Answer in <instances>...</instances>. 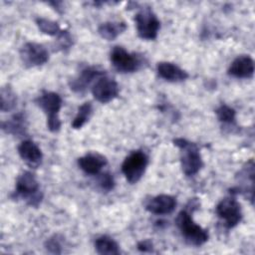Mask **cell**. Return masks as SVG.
Here are the masks:
<instances>
[{"instance_id":"1","label":"cell","mask_w":255,"mask_h":255,"mask_svg":"<svg viewBox=\"0 0 255 255\" xmlns=\"http://www.w3.org/2000/svg\"><path fill=\"white\" fill-rule=\"evenodd\" d=\"M14 194L15 198H20L34 207H37L43 199V193L40 190V185L36 176L28 170H25L18 175Z\"/></svg>"},{"instance_id":"2","label":"cell","mask_w":255,"mask_h":255,"mask_svg":"<svg viewBox=\"0 0 255 255\" xmlns=\"http://www.w3.org/2000/svg\"><path fill=\"white\" fill-rule=\"evenodd\" d=\"M175 223L182 237L188 244L193 246H201L207 242L209 238L207 230L194 222L188 209H182L178 213Z\"/></svg>"},{"instance_id":"3","label":"cell","mask_w":255,"mask_h":255,"mask_svg":"<svg viewBox=\"0 0 255 255\" xmlns=\"http://www.w3.org/2000/svg\"><path fill=\"white\" fill-rule=\"evenodd\" d=\"M173 143L180 149V164L182 172L186 176L195 175L203 166L198 146L194 142L182 137L173 139Z\"/></svg>"},{"instance_id":"4","label":"cell","mask_w":255,"mask_h":255,"mask_svg":"<svg viewBox=\"0 0 255 255\" xmlns=\"http://www.w3.org/2000/svg\"><path fill=\"white\" fill-rule=\"evenodd\" d=\"M35 102L46 115L48 129L52 132L59 131L61 128L59 117V112L62 108L61 96L55 92L43 91Z\"/></svg>"},{"instance_id":"5","label":"cell","mask_w":255,"mask_h":255,"mask_svg":"<svg viewBox=\"0 0 255 255\" xmlns=\"http://www.w3.org/2000/svg\"><path fill=\"white\" fill-rule=\"evenodd\" d=\"M148 164V157L142 150L131 151L122 163V172L126 179L130 183L140 180Z\"/></svg>"},{"instance_id":"6","label":"cell","mask_w":255,"mask_h":255,"mask_svg":"<svg viewBox=\"0 0 255 255\" xmlns=\"http://www.w3.org/2000/svg\"><path fill=\"white\" fill-rule=\"evenodd\" d=\"M113 67L120 73H133L142 66V58L134 53L128 52L124 47L115 46L110 54Z\"/></svg>"},{"instance_id":"7","label":"cell","mask_w":255,"mask_h":255,"mask_svg":"<svg viewBox=\"0 0 255 255\" xmlns=\"http://www.w3.org/2000/svg\"><path fill=\"white\" fill-rule=\"evenodd\" d=\"M137 35L143 40H154L160 28V22L150 8L140 9L134 16Z\"/></svg>"},{"instance_id":"8","label":"cell","mask_w":255,"mask_h":255,"mask_svg":"<svg viewBox=\"0 0 255 255\" xmlns=\"http://www.w3.org/2000/svg\"><path fill=\"white\" fill-rule=\"evenodd\" d=\"M215 211L227 228L235 227L242 219L241 205L233 194L221 199L216 205Z\"/></svg>"},{"instance_id":"9","label":"cell","mask_w":255,"mask_h":255,"mask_svg":"<svg viewBox=\"0 0 255 255\" xmlns=\"http://www.w3.org/2000/svg\"><path fill=\"white\" fill-rule=\"evenodd\" d=\"M20 58L24 66L33 68L47 63L49 60V53L42 44L27 42L20 49Z\"/></svg>"},{"instance_id":"10","label":"cell","mask_w":255,"mask_h":255,"mask_svg":"<svg viewBox=\"0 0 255 255\" xmlns=\"http://www.w3.org/2000/svg\"><path fill=\"white\" fill-rule=\"evenodd\" d=\"M119 92L118 83L107 75L100 77L92 88L94 98L102 104H107L116 99L119 96Z\"/></svg>"},{"instance_id":"11","label":"cell","mask_w":255,"mask_h":255,"mask_svg":"<svg viewBox=\"0 0 255 255\" xmlns=\"http://www.w3.org/2000/svg\"><path fill=\"white\" fill-rule=\"evenodd\" d=\"M104 75H106L105 71L101 70L99 67H86L80 72L78 77L70 82V88L76 93H84L94 80L99 79Z\"/></svg>"},{"instance_id":"12","label":"cell","mask_w":255,"mask_h":255,"mask_svg":"<svg viewBox=\"0 0 255 255\" xmlns=\"http://www.w3.org/2000/svg\"><path fill=\"white\" fill-rule=\"evenodd\" d=\"M18 153L25 163L32 168H36L42 163V150L31 139H25L18 145Z\"/></svg>"},{"instance_id":"13","label":"cell","mask_w":255,"mask_h":255,"mask_svg":"<svg viewBox=\"0 0 255 255\" xmlns=\"http://www.w3.org/2000/svg\"><path fill=\"white\" fill-rule=\"evenodd\" d=\"M176 206V199L172 195L159 194L150 198L146 204L145 209L156 215H165L171 213Z\"/></svg>"},{"instance_id":"14","label":"cell","mask_w":255,"mask_h":255,"mask_svg":"<svg viewBox=\"0 0 255 255\" xmlns=\"http://www.w3.org/2000/svg\"><path fill=\"white\" fill-rule=\"evenodd\" d=\"M228 75L237 79H249L254 74V61L248 55L235 58L228 68Z\"/></svg>"},{"instance_id":"15","label":"cell","mask_w":255,"mask_h":255,"mask_svg":"<svg viewBox=\"0 0 255 255\" xmlns=\"http://www.w3.org/2000/svg\"><path fill=\"white\" fill-rule=\"evenodd\" d=\"M108 160L106 156L99 152H90L78 158L79 167L87 174L97 175L106 166Z\"/></svg>"},{"instance_id":"16","label":"cell","mask_w":255,"mask_h":255,"mask_svg":"<svg viewBox=\"0 0 255 255\" xmlns=\"http://www.w3.org/2000/svg\"><path fill=\"white\" fill-rule=\"evenodd\" d=\"M156 71L158 76L167 82L177 83L188 78L187 72L170 62H159L156 65Z\"/></svg>"},{"instance_id":"17","label":"cell","mask_w":255,"mask_h":255,"mask_svg":"<svg viewBox=\"0 0 255 255\" xmlns=\"http://www.w3.org/2000/svg\"><path fill=\"white\" fill-rule=\"evenodd\" d=\"M2 129L5 132L13 135L21 136L25 134L27 129V119L25 114H15L8 121L2 122Z\"/></svg>"},{"instance_id":"18","label":"cell","mask_w":255,"mask_h":255,"mask_svg":"<svg viewBox=\"0 0 255 255\" xmlns=\"http://www.w3.org/2000/svg\"><path fill=\"white\" fill-rule=\"evenodd\" d=\"M127 30V24L123 21H108L102 23L98 28L100 36L108 41H113Z\"/></svg>"},{"instance_id":"19","label":"cell","mask_w":255,"mask_h":255,"mask_svg":"<svg viewBox=\"0 0 255 255\" xmlns=\"http://www.w3.org/2000/svg\"><path fill=\"white\" fill-rule=\"evenodd\" d=\"M95 249L101 255H118L121 253L119 244L107 235H102L96 239Z\"/></svg>"},{"instance_id":"20","label":"cell","mask_w":255,"mask_h":255,"mask_svg":"<svg viewBox=\"0 0 255 255\" xmlns=\"http://www.w3.org/2000/svg\"><path fill=\"white\" fill-rule=\"evenodd\" d=\"M93 114V106L90 102H86L78 109V113L72 122V128L75 129L81 128L91 118Z\"/></svg>"},{"instance_id":"21","label":"cell","mask_w":255,"mask_h":255,"mask_svg":"<svg viewBox=\"0 0 255 255\" xmlns=\"http://www.w3.org/2000/svg\"><path fill=\"white\" fill-rule=\"evenodd\" d=\"M0 98H1V111L2 112H10L12 111L17 103V97L16 94L14 93V91L9 87H2L1 89V94H0Z\"/></svg>"},{"instance_id":"22","label":"cell","mask_w":255,"mask_h":255,"mask_svg":"<svg viewBox=\"0 0 255 255\" xmlns=\"http://www.w3.org/2000/svg\"><path fill=\"white\" fill-rule=\"evenodd\" d=\"M36 24L42 33L49 36H59L62 32L60 25L51 19L40 17L36 19Z\"/></svg>"},{"instance_id":"23","label":"cell","mask_w":255,"mask_h":255,"mask_svg":"<svg viewBox=\"0 0 255 255\" xmlns=\"http://www.w3.org/2000/svg\"><path fill=\"white\" fill-rule=\"evenodd\" d=\"M215 113H216L218 121L220 123H222L223 125H233V124H235L236 112L233 108L223 104V105L219 106L216 109Z\"/></svg>"},{"instance_id":"24","label":"cell","mask_w":255,"mask_h":255,"mask_svg":"<svg viewBox=\"0 0 255 255\" xmlns=\"http://www.w3.org/2000/svg\"><path fill=\"white\" fill-rule=\"evenodd\" d=\"M98 184L101 189L105 191H111L115 187V179L113 177V174L110 172H104L102 173L98 178Z\"/></svg>"},{"instance_id":"25","label":"cell","mask_w":255,"mask_h":255,"mask_svg":"<svg viewBox=\"0 0 255 255\" xmlns=\"http://www.w3.org/2000/svg\"><path fill=\"white\" fill-rule=\"evenodd\" d=\"M45 248L49 253L52 254H61L62 253V245L61 241L58 237V235H54L50 237L46 242H45Z\"/></svg>"},{"instance_id":"26","label":"cell","mask_w":255,"mask_h":255,"mask_svg":"<svg viewBox=\"0 0 255 255\" xmlns=\"http://www.w3.org/2000/svg\"><path fill=\"white\" fill-rule=\"evenodd\" d=\"M137 249L141 252H152L153 245L150 240H142L137 243Z\"/></svg>"}]
</instances>
